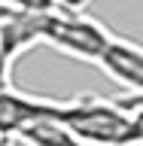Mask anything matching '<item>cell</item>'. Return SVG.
I'll list each match as a JSON object with an SVG mask.
<instances>
[{
  "instance_id": "2",
  "label": "cell",
  "mask_w": 143,
  "mask_h": 146,
  "mask_svg": "<svg viewBox=\"0 0 143 146\" xmlns=\"http://www.w3.org/2000/svg\"><path fill=\"white\" fill-rule=\"evenodd\" d=\"M113 36L116 34L104 21L88 15L85 6H64L43 15V43L88 64H98L100 52Z\"/></svg>"
},
{
  "instance_id": "6",
  "label": "cell",
  "mask_w": 143,
  "mask_h": 146,
  "mask_svg": "<svg viewBox=\"0 0 143 146\" xmlns=\"http://www.w3.org/2000/svg\"><path fill=\"white\" fill-rule=\"evenodd\" d=\"M12 85V61L3 52V40H0V88H9Z\"/></svg>"
},
{
  "instance_id": "5",
  "label": "cell",
  "mask_w": 143,
  "mask_h": 146,
  "mask_svg": "<svg viewBox=\"0 0 143 146\" xmlns=\"http://www.w3.org/2000/svg\"><path fill=\"white\" fill-rule=\"evenodd\" d=\"M12 140H21L27 146H88L82 143L76 134H70L64 125H58L55 119H34L31 125H25Z\"/></svg>"
},
{
  "instance_id": "1",
  "label": "cell",
  "mask_w": 143,
  "mask_h": 146,
  "mask_svg": "<svg viewBox=\"0 0 143 146\" xmlns=\"http://www.w3.org/2000/svg\"><path fill=\"white\" fill-rule=\"evenodd\" d=\"M70 134L88 146H140L143 143V94L128 98H94L79 94L70 100H55L52 116Z\"/></svg>"
},
{
  "instance_id": "4",
  "label": "cell",
  "mask_w": 143,
  "mask_h": 146,
  "mask_svg": "<svg viewBox=\"0 0 143 146\" xmlns=\"http://www.w3.org/2000/svg\"><path fill=\"white\" fill-rule=\"evenodd\" d=\"M52 107H55V98L25 94L15 85L0 88V137H15L34 119L52 116Z\"/></svg>"
},
{
  "instance_id": "3",
  "label": "cell",
  "mask_w": 143,
  "mask_h": 146,
  "mask_svg": "<svg viewBox=\"0 0 143 146\" xmlns=\"http://www.w3.org/2000/svg\"><path fill=\"white\" fill-rule=\"evenodd\" d=\"M98 67L107 73L113 82H119L125 91H143V52L134 40L125 36H113L107 43V49L100 52Z\"/></svg>"
},
{
  "instance_id": "7",
  "label": "cell",
  "mask_w": 143,
  "mask_h": 146,
  "mask_svg": "<svg viewBox=\"0 0 143 146\" xmlns=\"http://www.w3.org/2000/svg\"><path fill=\"white\" fill-rule=\"evenodd\" d=\"M0 146H15V140L12 137H0Z\"/></svg>"
}]
</instances>
